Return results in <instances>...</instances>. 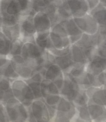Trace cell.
<instances>
[{
    "label": "cell",
    "mask_w": 106,
    "mask_h": 122,
    "mask_svg": "<svg viewBox=\"0 0 106 122\" xmlns=\"http://www.w3.org/2000/svg\"><path fill=\"white\" fill-rule=\"evenodd\" d=\"M78 111L77 121H83V122H92L89 111H88L87 105H76Z\"/></svg>",
    "instance_id": "obj_31"
},
{
    "label": "cell",
    "mask_w": 106,
    "mask_h": 122,
    "mask_svg": "<svg viewBox=\"0 0 106 122\" xmlns=\"http://www.w3.org/2000/svg\"><path fill=\"white\" fill-rule=\"evenodd\" d=\"M2 26H3V22H2L1 15V12H0V30L1 29Z\"/></svg>",
    "instance_id": "obj_40"
},
{
    "label": "cell",
    "mask_w": 106,
    "mask_h": 122,
    "mask_svg": "<svg viewBox=\"0 0 106 122\" xmlns=\"http://www.w3.org/2000/svg\"><path fill=\"white\" fill-rule=\"evenodd\" d=\"M29 107L35 122H50L47 104L43 98L35 99Z\"/></svg>",
    "instance_id": "obj_13"
},
{
    "label": "cell",
    "mask_w": 106,
    "mask_h": 122,
    "mask_svg": "<svg viewBox=\"0 0 106 122\" xmlns=\"http://www.w3.org/2000/svg\"><path fill=\"white\" fill-rule=\"evenodd\" d=\"M61 24L64 27L66 30L71 45L76 43L82 37L83 33L80 29V28L76 24L73 18L71 17L66 20L62 22Z\"/></svg>",
    "instance_id": "obj_17"
},
{
    "label": "cell",
    "mask_w": 106,
    "mask_h": 122,
    "mask_svg": "<svg viewBox=\"0 0 106 122\" xmlns=\"http://www.w3.org/2000/svg\"><path fill=\"white\" fill-rule=\"evenodd\" d=\"M23 45L24 43L20 39H17L14 42H11L10 50L7 58H10L13 56L21 55Z\"/></svg>",
    "instance_id": "obj_32"
},
{
    "label": "cell",
    "mask_w": 106,
    "mask_h": 122,
    "mask_svg": "<svg viewBox=\"0 0 106 122\" xmlns=\"http://www.w3.org/2000/svg\"><path fill=\"white\" fill-rule=\"evenodd\" d=\"M47 9H55L62 4V0H43Z\"/></svg>",
    "instance_id": "obj_34"
},
{
    "label": "cell",
    "mask_w": 106,
    "mask_h": 122,
    "mask_svg": "<svg viewBox=\"0 0 106 122\" xmlns=\"http://www.w3.org/2000/svg\"><path fill=\"white\" fill-rule=\"evenodd\" d=\"M43 77L53 82L60 91L62 89L65 80V73L55 63L51 65L47 68Z\"/></svg>",
    "instance_id": "obj_15"
},
{
    "label": "cell",
    "mask_w": 106,
    "mask_h": 122,
    "mask_svg": "<svg viewBox=\"0 0 106 122\" xmlns=\"http://www.w3.org/2000/svg\"><path fill=\"white\" fill-rule=\"evenodd\" d=\"M70 54L73 61V66L86 68L89 61L83 50L76 43L71 45Z\"/></svg>",
    "instance_id": "obj_22"
},
{
    "label": "cell",
    "mask_w": 106,
    "mask_h": 122,
    "mask_svg": "<svg viewBox=\"0 0 106 122\" xmlns=\"http://www.w3.org/2000/svg\"><path fill=\"white\" fill-rule=\"evenodd\" d=\"M33 22L36 32L50 31L52 22L49 17L44 12H38L33 15Z\"/></svg>",
    "instance_id": "obj_19"
},
{
    "label": "cell",
    "mask_w": 106,
    "mask_h": 122,
    "mask_svg": "<svg viewBox=\"0 0 106 122\" xmlns=\"http://www.w3.org/2000/svg\"><path fill=\"white\" fill-rule=\"evenodd\" d=\"M12 68L21 79H27L35 73L22 57L21 55L13 56L10 58Z\"/></svg>",
    "instance_id": "obj_11"
},
{
    "label": "cell",
    "mask_w": 106,
    "mask_h": 122,
    "mask_svg": "<svg viewBox=\"0 0 106 122\" xmlns=\"http://www.w3.org/2000/svg\"><path fill=\"white\" fill-rule=\"evenodd\" d=\"M43 78L44 77L42 73L40 72H35L31 77L25 80L32 90L35 99L42 98L40 92V84Z\"/></svg>",
    "instance_id": "obj_23"
},
{
    "label": "cell",
    "mask_w": 106,
    "mask_h": 122,
    "mask_svg": "<svg viewBox=\"0 0 106 122\" xmlns=\"http://www.w3.org/2000/svg\"><path fill=\"white\" fill-rule=\"evenodd\" d=\"M21 55L30 67L35 72H40L43 76L47 68L55 63V56L34 43H24Z\"/></svg>",
    "instance_id": "obj_1"
},
{
    "label": "cell",
    "mask_w": 106,
    "mask_h": 122,
    "mask_svg": "<svg viewBox=\"0 0 106 122\" xmlns=\"http://www.w3.org/2000/svg\"><path fill=\"white\" fill-rule=\"evenodd\" d=\"M20 26V39L24 43L31 42L35 43L36 34L35 27L33 22V16L29 14L22 15L19 22Z\"/></svg>",
    "instance_id": "obj_10"
},
{
    "label": "cell",
    "mask_w": 106,
    "mask_h": 122,
    "mask_svg": "<svg viewBox=\"0 0 106 122\" xmlns=\"http://www.w3.org/2000/svg\"><path fill=\"white\" fill-rule=\"evenodd\" d=\"M97 80L101 87H105L106 85V71H103L97 75Z\"/></svg>",
    "instance_id": "obj_36"
},
{
    "label": "cell",
    "mask_w": 106,
    "mask_h": 122,
    "mask_svg": "<svg viewBox=\"0 0 106 122\" xmlns=\"http://www.w3.org/2000/svg\"><path fill=\"white\" fill-rule=\"evenodd\" d=\"M0 12L5 26L19 23L22 15L21 6L17 0H0Z\"/></svg>",
    "instance_id": "obj_3"
},
{
    "label": "cell",
    "mask_w": 106,
    "mask_h": 122,
    "mask_svg": "<svg viewBox=\"0 0 106 122\" xmlns=\"http://www.w3.org/2000/svg\"><path fill=\"white\" fill-rule=\"evenodd\" d=\"M50 31L44 32H37L35 36V43L40 48L47 50L52 43L50 38Z\"/></svg>",
    "instance_id": "obj_28"
},
{
    "label": "cell",
    "mask_w": 106,
    "mask_h": 122,
    "mask_svg": "<svg viewBox=\"0 0 106 122\" xmlns=\"http://www.w3.org/2000/svg\"><path fill=\"white\" fill-rule=\"evenodd\" d=\"M60 94L61 96L72 102L75 105H87L89 101L85 90L73 82L65 73L64 83Z\"/></svg>",
    "instance_id": "obj_2"
},
{
    "label": "cell",
    "mask_w": 106,
    "mask_h": 122,
    "mask_svg": "<svg viewBox=\"0 0 106 122\" xmlns=\"http://www.w3.org/2000/svg\"><path fill=\"white\" fill-rule=\"evenodd\" d=\"M11 42L0 30V55L8 56L9 54Z\"/></svg>",
    "instance_id": "obj_29"
},
{
    "label": "cell",
    "mask_w": 106,
    "mask_h": 122,
    "mask_svg": "<svg viewBox=\"0 0 106 122\" xmlns=\"http://www.w3.org/2000/svg\"><path fill=\"white\" fill-rule=\"evenodd\" d=\"M99 3L104 6H106V0H99Z\"/></svg>",
    "instance_id": "obj_39"
},
{
    "label": "cell",
    "mask_w": 106,
    "mask_h": 122,
    "mask_svg": "<svg viewBox=\"0 0 106 122\" xmlns=\"http://www.w3.org/2000/svg\"><path fill=\"white\" fill-rule=\"evenodd\" d=\"M47 7L43 0H31L30 2V12L31 15H34L38 12H45Z\"/></svg>",
    "instance_id": "obj_30"
},
{
    "label": "cell",
    "mask_w": 106,
    "mask_h": 122,
    "mask_svg": "<svg viewBox=\"0 0 106 122\" xmlns=\"http://www.w3.org/2000/svg\"><path fill=\"white\" fill-rule=\"evenodd\" d=\"M106 70V58L97 55L92 60L89 61L86 66V71L88 73L97 76Z\"/></svg>",
    "instance_id": "obj_21"
},
{
    "label": "cell",
    "mask_w": 106,
    "mask_h": 122,
    "mask_svg": "<svg viewBox=\"0 0 106 122\" xmlns=\"http://www.w3.org/2000/svg\"><path fill=\"white\" fill-rule=\"evenodd\" d=\"M14 97L28 108L35 100L32 90L24 79H17L11 82Z\"/></svg>",
    "instance_id": "obj_4"
},
{
    "label": "cell",
    "mask_w": 106,
    "mask_h": 122,
    "mask_svg": "<svg viewBox=\"0 0 106 122\" xmlns=\"http://www.w3.org/2000/svg\"><path fill=\"white\" fill-rule=\"evenodd\" d=\"M9 122H28V108L14 97L9 99L5 104Z\"/></svg>",
    "instance_id": "obj_5"
},
{
    "label": "cell",
    "mask_w": 106,
    "mask_h": 122,
    "mask_svg": "<svg viewBox=\"0 0 106 122\" xmlns=\"http://www.w3.org/2000/svg\"><path fill=\"white\" fill-rule=\"evenodd\" d=\"M98 32L94 35L84 34L81 38L76 43L83 50L88 61H90L97 55Z\"/></svg>",
    "instance_id": "obj_9"
},
{
    "label": "cell",
    "mask_w": 106,
    "mask_h": 122,
    "mask_svg": "<svg viewBox=\"0 0 106 122\" xmlns=\"http://www.w3.org/2000/svg\"><path fill=\"white\" fill-rule=\"evenodd\" d=\"M89 99L98 105L106 106V86L101 87L90 86L85 89Z\"/></svg>",
    "instance_id": "obj_18"
},
{
    "label": "cell",
    "mask_w": 106,
    "mask_h": 122,
    "mask_svg": "<svg viewBox=\"0 0 106 122\" xmlns=\"http://www.w3.org/2000/svg\"><path fill=\"white\" fill-rule=\"evenodd\" d=\"M19 3L22 8V15L29 14L31 15L30 12V2L31 0H17Z\"/></svg>",
    "instance_id": "obj_33"
},
{
    "label": "cell",
    "mask_w": 106,
    "mask_h": 122,
    "mask_svg": "<svg viewBox=\"0 0 106 122\" xmlns=\"http://www.w3.org/2000/svg\"><path fill=\"white\" fill-rule=\"evenodd\" d=\"M14 97L11 87V82L5 77L0 79V102L4 105L6 102Z\"/></svg>",
    "instance_id": "obj_24"
},
{
    "label": "cell",
    "mask_w": 106,
    "mask_h": 122,
    "mask_svg": "<svg viewBox=\"0 0 106 122\" xmlns=\"http://www.w3.org/2000/svg\"><path fill=\"white\" fill-rule=\"evenodd\" d=\"M89 14L96 20L99 27H106V6L99 3L97 6L89 10Z\"/></svg>",
    "instance_id": "obj_25"
},
{
    "label": "cell",
    "mask_w": 106,
    "mask_h": 122,
    "mask_svg": "<svg viewBox=\"0 0 106 122\" xmlns=\"http://www.w3.org/2000/svg\"><path fill=\"white\" fill-rule=\"evenodd\" d=\"M55 63L57 65L64 73H68L73 67V61L70 52L62 56H55Z\"/></svg>",
    "instance_id": "obj_26"
},
{
    "label": "cell",
    "mask_w": 106,
    "mask_h": 122,
    "mask_svg": "<svg viewBox=\"0 0 106 122\" xmlns=\"http://www.w3.org/2000/svg\"><path fill=\"white\" fill-rule=\"evenodd\" d=\"M76 24L84 34L94 35L99 29V26L96 20L89 13L80 17H73Z\"/></svg>",
    "instance_id": "obj_12"
},
{
    "label": "cell",
    "mask_w": 106,
    "mask_h": 122,
    "mask_svg": "<svg viewBox=\"0 0 106 122\" xmlns=\"http://www.w3.org/2000/svg\"><path fill=\"white\" fill-rule=\"evenodd\" d=\"M42 97L47 105L57 107L61 98L60 91L51 81L43 78L40 84Z\"/></svg>",
    "instance_id": "obj_7"
},
{
    "label": "cell",
    "mask_w": 106,
    "mask_h": 122,
    "mask_svg": "<svg viewBox=\"0 0 106 122\" xmlns=\"http://www.w3.org/2000/svg\"><path fill=\"white\" fill-rule=\"evenodd\" d=\"M49 36L53 45L57 49H63L71 45L66 30L61 24H52Z\"/></svg>",
    "instance_id": "obj_8"
},
{
    "label": "cell",
    "mask_w": 106,
    "mask_h": 122,
    "mask_svg": "<svg viewBox=\"0 0 106 122\" xmlns=\"http://www.w3.org/2000/svg\"><path fill=\"white\" fill-rule=\"evenodd\" d=\"M87 107L92 122H106V106H102L95 104L90 99H89L87 104Z\"/></svg>",
    "instance_id": "obj_20"
},
{
    "label": "cell",
    "mask_w": 106,
    "mask_h": 122,
    "mask_svg": "<svg viewBox=\"0 0 106 122\" xmlns=\"http://www.w3.org/2000/svg\"><path fill=\"white\" fill-rule=\"evenodd\" d=\"M48 108V113H49V117H50V121H53L55 118L56 115V111H57V107H53V106H50V105L47 104Z\"/></svg>",
    "instance_id": "obj_37"
},
{
    "label": "cell",
    "mask_w": 106,
    "mask_h": 122,
    "mask_svg": "<svg viewBox=\"0 0 106 122\" xmlns=\"http://www.w3.org/2000/svg\"><path fill=\"white\" fill-rule=\"evenodd\" d=\"M89 6V10L92 9L99 3V0H86Z\"/></svg>",
    "instance_id": "obj_38"
},
{
    "label": "cell",
    "mask_w": 106,
    "mask_h": 122,
    "mask_svg": "<svg viewBox=\"0 0 106 122\" xmlns=\"http://www.w3.org/2000/svg\"><path fill=\"white\" fill-rule=\"evenodd\" d=\"M66 74L73 82L83 89L85 90L91 86L88 80L86 68L73 66L69 73H66Z\"/></svg>",
    "instance_id": "obj_14"
},
{
    "label": "cell",
    "mask_w": 106,
    "mask_h": 122,
    "mask_svg": "<svg viewBox=\"0 0 106 122\" xmlns=\"http://www.w3.org/2000/svg\"><path fill=\"white\" fill-rule=\"evenodd\" d=\"M57 111L53 122H71L76 120L78 111L72 102L61 96L57 105Z\"/></svg>",
    "instance_id": "obj_6"
},
{
    "label": "cell",
    "mask_w": 106,
    "mask_h": 122,
    "mask_svg": "<svg viewBox=\"0 0 106 122\" xmlns=\"http://www.w3.org/2000/svg\"><path fill=\"white\" fill-rule=\"evenodd\" d=\"M0 122H9L5 105L0 102Z\"/></svg>",
    "instance_id": "obj_35"
},
{
    "label": "cell",
    "mask_w": 106,
    "mask_h": 122,
    "mask_svg": "<svg viewBox=\"0 0 106 122\" xmlns=\"http://www.w3.org/2000/svg\"><path fill=\"white\" fill-rule=\"evenodd\" d=\"M1 30L11 42H14L15 40L20 39V26L19 23L11 26L3 25Z\"/></svg>",
    "instance_id": "obj_27"
},
{
    "label": "cell",
    "mask_w": 106,
    "mask_h": 122,
    "mask_svg": "<svg viewBox=\"0 0 106 122\" xmlns=\"http://www.w3.org/2000/svg\"><path fill=\"white\" fill-rule=\"evenodd\" d=\"M67 5L73 17H82L89 12L86 0H66Z\"/></svg>",
    "instance_id": "obj_16"
}]
</instances>
